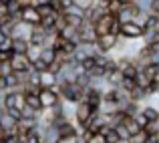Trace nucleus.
<instances>
[{
    "instance_id": "nucleus-1",
    "label": "nucleus",
    "mask_w": 159,
    "mask_h": 143,
    "mask_svg": "<svg viewBox=\"0 0 159 143\" xmlns=\"http://www.w3.org/2000/svg\"><path fill=\"white\" fill-rule=\"evenodd\" d=\"M119 28H121V22L117 20V14H111V12H105L95 22V30H97L99 36H103V35H117L119 36Z\"/></svg>"
},
{
    "instance_id": "nucleus-2",
    "label": "nucleus",
    "mask_w": 159,
    "mask_h": 143,
    "mask_svg": "<svg viewBox=\"0 0 159 143\" xmlns=\"http://www.w3.org/2000/svg\"><path fill=\"white\" fill-rule=\"evenodd\" d=\"M143 14V12L139 10V6H137L135 2H127L121 6V10L117 12V20H119L121 24L125 22H137V18Z\"/></svg>"
},
{
    "instance_id": "nucleus-3",
    "label": "nucleus",
    "mask_w": 159,
    "mask_h": 143,
    "mask_svg": "<svg viewBox=\"0 0 159 143\" xmlns=\"http://www.w3.org/2000/svg\"><path fill=\"white\" fill-rule=\"evenodd\" d=\"M143 35H145L143 26L137 24V22H125V24H121V28H119V36L123 40H141Z\"/></svg>"
},
{
    "instance_id": "nucleus-4",
    "label": "nucleus",
    "mask_w": 159,
    "mask_h": 143,
    "mask_svg": "<svg viewBox=\"0 0 159 143\" xmlns=\"http://www.w3.org/2000/svg\"><path fill=\"white\" fill-rule=\"evenodd\" d=\"M95 113H97V111H95L87 101H81V103H77V109H75V119H77V123L85 129L87 123L91 121V117H93Z\"/></svg>"
},
{
    "instance_id": "nucleus-5",
    "label": "nucleus",
    "mask_w": 159,
    "mask_h": 143,
    "mask_svg": "<svg viewBox=\"0 0 159 143\" xmlns=\"http://www.w3.org/2000/svg\"><path fill=\"white\" fill-rule=\"evenodd\" d=\"M119 40H121V36H117V35H103V36L97 39V44H95V47H97L99 53L109 54V53H113V50H117Z\"/></svg>"
},
{
    "instance_id": "nucleus-6",
    "label": "nucleus",
    "mask_w": 159,
    "mask_h": 143,
    "mask_svg": "<svg viewBox=\"0 0 159 143\" xmlns=\"http://www.w3.org/2000/svg\"><path fill=\"white\" fill-rule=\"evenodd\" d=\"M97 30H95V24L91 22H83L81 28H79V44H97Z\"/></svg>"
},
{
    "instance_id": "nucleus-7",
    "label": "nucleus",
    "mask_w": 159,
    "mask_h": 143,
    "mask_svg": "<svg viewBox=\"0 0 159 143\" xmlns=\"http://www.w3.org/2000/svg\"><path fill=\"white\" fill-rule=\"evenodd\" d=\"M39 99L43 109H52L61 105V95H58L57 89H40L39 91Z\"/></svg>"
},
{
    "instance_id": "nucleus-8",
    "label": "nucleus",
    "mask_w": 159,
    "mask_h": 143,
    "mask_svg": "<svg viewBox=\"0 0 159 143\" xmlns=\"http://www.w3.org/2000/svg\"><path fill=\"white\" fill-rule=\"evenodd\" d=\"M40 14H39V8L32 6V4H26V6L22 8V12H20V22L28 24V26H40Z\"/></svg>"
},
{
    "instance_id": "nucleus-9",
    "label": "nucleus",
    "mask_w": 159,
    "mask_h": 143,
    "mask_svg": "<svg viewBox=\"0 0 159 143\" xmlns=\"http://www.w3.org/2000/svg\"><path fill=\"white\" fill-rule=\"evenodd\" d=\"M10 67H12V73H18V75H24V73L32 71V62L26 54H12Z\"/></svg>"
},
{
    "instance_id": "nucleus-10",
    "label": "nucleus",
    "mask_w": 159,
    "mask_h": 143,
    "mask_svg": "<svg viewBox=\"0 0 159 143\" xmlns=\"http://www.w3.org/2000/svg\"><path fill=\"white\" fill-rule=\"evenodd\" d=\"M24 107V93L22 91H6L4 93V109H22Z\"/></svg>"
},
{
    "instance_id": "nucleus-11",
    "label": "nucleus",
    "mask_w": 159,
    "mask_h": 143,
    "mask_svg": "<svg viewBox=\"0 0 159 143\" xmlns=\"http://www.w3.org/2000/svg\"><path fill=\"white\" fill-rule=\"evenodd\" d=\"M83 101H87V103L99 113V107H101V103H103V93H99V91L93 89V87H87L85 95H83Z\"/></svg>"
},
{
    "instance_id": "nucleus-12",
    "label": "nucleus",
    "mask_w": 159,
    "mask_h": 143,
    "mask_svg": "<svg viewBox=\"0 0 159 143\" xmlns=\"http://www.w3.org/2000/svg\"><path fill=\"white\" fill-rule=\"evenodd\" d=\"M28 43H30L32 47L44 48V47H47V32H44L40 26H34V28H32V32H30V39H28Z\"/></svg>"
},
{
    "instance_id": "nucleus-13",
    "label": "nucleus",
    "mask_w": 159,
    "mask_h": 143,
    "mask_svg": "<svg viewBox=\"0 0 159 143\" xmlns=\"http://www.w3.org/2000/svg\"><path fill=\"white\" fill-rule=\"evenodd\" d=\"M28 48H30V43L28 40H24V39H12V54H26L28 53Z\"/></svg>"
},
{
    "instance_id": "nucleus-14",
    "label": "nucleus",
    "mask_w": 159,
    "mask_h": 143,
    "mask_svg": "<svg viewBox=\"0 0 159 143\" xmlns=\"http://www.w3.org/2000/svg\"><path fill=\"white\" fill-rule=\"evenodd\" d=\"M105 79H107V83L113 87V89H119L125 77H123V73H121L119 69H113V71H109V73H107V77H105Z\"/></svg>"
},
{
    "instance_id": "nucleus-15",
    "label": "nucleus",
    "mask_w": 159,
    "mask_h": 143,
    "mask_svg": "<svg viewBox=\"0 0 159 143\" xmlns=\"http://www.w3.org/2000/svg\"><path fill=\"white\" fill-rule=\"evenodd\" d=\"M40 89H54L57 87V75H52L51 71L40 73Z\"/></svg>"
},
{
    "instance_id": "nucleus-16",
    "label": "nucleus",
    "mask_w": 159,
    "mask_h": 143,
    "mask_svg": "<svg viewBox=\"0 0 159 143\" xmlns=\"http://www.w3.org/2000/svg\"><path fill=\"white\" fill-rule=\"evenodd\" d=\"M139 73L143 75V77L147 79L149 83H155V81H157V77H159V65H153V62H151V65H147L145 69H141Z\"/></svg>"
},
{
    "instance_id": "nucleus-17",
    "label": "nucleus",
    "mask_w": 159,
    "mask_h": 143,
    "mask_svg": "<svg viewBox=\"0 0 159 143\" xmlns=\"http://www.w3.org/2000/svg\"><path fill=\"white\" fill-rule=\"evenodd\" d=\"M79 65H81L83 73H85V75H89L91 71H93L95 67H97V54H91V57H85L81 62H79Z\"/></svg>"
},
{
    "instance_id": "nucleus-18",
    "label": "nucleus",
    "mask_w": 159,
    "mask_h": 143,
    "mask_svg": "<svg viewBox=\"0 0 159 143\" xmlns=\"http://www.w3.org/2000/svg\"><path fill=\"white\" fill-rule=\"evenodd\" d=\"M57 50H54L52 47H44L43 50H40V58H43L44 62H47V65H52L54 61H57Z\"/></svg>"
},
{
    "instance_id": "nucleus-19",
    "label": "nucleus",
    "mask_w": 159,
    "mask_h": 143,
    "mask_svg": "<svg viewBox=\"0 0 159 143\" xmlns=\"http://www.w3.org/2000/svg\"><path fill=\"white\" fill-rule=\"evenodd\" d=\"M24 105H28L30 109H34L36 113L43 111V105H40L39 95H24Z\"/></svg>"
},
{
    "instance_id": "nucleus-20",
    "label": "nucleus",
    "mask_w": 159,
    "mask_h": 143,
    "mask_svg": "<svg viewBox=\"0 0 159 143\" xmlns=\"http://www.w3.org/2000/svg\"><path fill=\"white\" fill-rule=\"evenodd\" d=\"M149 139H151V137H149V133L145 131V129H141L139 133H135V135L129 137L127 143H149Z\"/></svg>"
},
{
    "instance_id": "nucleus-21",
    "label": "nucleus",
    "mask_w": 159,
    "mask_h": 143,
    "mask_svg": "<svg viewBox=\"0 0 159 143\" xmlns=\"http://www.w3.org/2000/svg\"><path fill=\"white\" fill-rule=\"evenodd\" d=\"M95 4H97V0H73V6L83 10V12H89Z\"/></svg>"
},
{
    "instance_id": "nucleus-22",
    "label": "nucleus",
    "mask_w": 159,
    "mask_h": 143,
    "mask_svg": "<svg viewBox=\"0 0 159 143\" xmlns=\"http://www.w3.org/2000/svg\"><path fill=\"white\" fill-rule=\"evenodd\" d=\"M141 113L147 117V121H153V119H157V117H159V109L157 107H151V105H143V107H141Z\"/></svg>"
},
{
    "instance_id": "nucleus-23",
    "label": "nucleus",
    "mask_w": 159,
    "mask_h": 143,
    "mask_svg": "<svg viewBox=\"0 0 159 143\" xmlns=\"http://www.w3.org/2000/svg\"><path fill=\"white\" fill-rule=\"evenodd\" d=\"M145 131L149 133V137H159V117L153 121H149L147 127H145Z\"/></svg>"
},
{
    "instance_id": "nucleus-24",
    "label": "nucleus",
    "mask_w": 159,
    "mask_h": 143,
    "mask_svg": "<svg viewBox=\"0 0 159 143\" xmlns=\"http://www.w3.org/2000/svg\"><path fill=\"white\" fill-rule=\"evenodd\" d=\"M121 6H123L121 0H107V2H105V10L111 12V14H117V12L121 10Z\"/></svg>"
},
{
    "instance_id": "nucleus-25",
    "label": "nucleus",
    "mask_w": 159,
    "mask_h": 143,
    "mask_svg": "<svg viewBox=\"0 0 159 143\" xmlns=\"http://www.w3.org/2000/svg\"><path fill=\"white\" fill-rule=\"evenodd\" d=\"M57 143H85V139H83L79 133H75V135H62V137H58Z\"/></svg>"
},
{
    "instance_id": "nucleus-26",
    "label": "nucleus",
    "mask_w": 159,
    "mask_h": 143,
    "mask_svg": "<svg viewBox=\"0 0 159 143\" xmlns=\"http://www.w3.org/2000/svg\"><path fill=\"white\" fill-rule=\"evenodd\" d=\"M32 71H34V73H47L48 71V65L47 62L43 61V58H36V61H32Z\"/></svg>"
},
{
    "instance_id": "nucleus-27",
    "label": "nucleus",
    "mask_w": 159,
    "mask_h": 143,
    "mask_svg": "<svg viewBox=\"0 0 159 143\" xmlns=\"http://www.w3.org/2000/svg\"><path fill=\"white\" fill-rule=\"evenodd\" d=\"M133 119L137 121V125H139L141 129H145V127H147V123H149V121H147V117H145L143 113H141V109H139V113H135V115H133Z\"/></svg>"
},
{
    "instance_id": "nucleus-28",
    "label": "nucleus",
    "mask_w": 159,
    "mask_h": 143,
    "mask_svg": "<svg viewBox=\"0 0 159 143\" xmlns=\"http://www.w3.org/2000/svg\"><path fill=\"white\" fill-rule=\"evenodd\" d=\"M40 50H43L40 47H32V44H30V48H28V53H26V57L30 58V62L36 61V58H40Z\"/></svg>"
},
{
    "instance_id": "nucleus-29",
    "label": "nucleus",
    "mask_w": 159,
    "mask_h": 143,
    "mask_svg": "<svg viewBox=\"0 0 159 143\" xmlns=\"http://www.w3.org/2000/svg\"><path fill=\"white\" fill-rule=\"evenodd\" d=\"M20 141H22V135L16 131V133H8V135L4 137L2 143H20Z\"/></svg>"
},
{
    "instance_id": "nucleus-30",
    "label": "nucleus",
    "mask_w": 159,
    "mask_h": 143,
    "mask_svg": "<svg viewBox=\"0 0 159 143\" xmlns=\"http://www.w3.org/2000/svg\"><path fill=\"white\" fill-rule=\"evenodd\" d=\"M115 131L119 133V137H121V141H127L129 139V133H127V129L123 127V123H119V125H115Z\"/></svg>"
},
{
    "instance_id": "nucleus-31",
    "label": "nucleus",
    "mask_w": 159,
    "mask_h": 143,
    "mask_svg": "<svg viewBox=\"0 0 159 143\" xmlns=\"http://www.w3.org/2000/svg\"><path fill=\"white\" fill-rule=\"evenodd\" d=\"M8 18H10V12H8V4H2V2H0V20H2V22H6Z\"/></svg>"
},
{
    "instance_id": "nucleus-32",
    "label": "nucleus",
    "mask_w": 159,
    "mask_h": 143,
    "mask_svg": "<svg viewBox=\"0 0 159 143\" xmlns=\"http://www.w3.org/2000/svg\"><path fill=\"white\" fill-rule=\"evenodd\" d=\"M149 14L159 16V0H151V4H149Z\"/></svg>"
},
{
    "instance_id": "nucleus-33",
    "label": "nucleus",
    "mask_w": 159,
    "mask_h": 143,
    "mask_svg": "<svg viewBox=\"0 0 159 143\" xmlns=\"http://www.w3.org/2000/svg\"><path fill=\"white\" fill-rule=\"evenodd\" d=\"M10 58H12L10 50H0V65H2V62H10Z\"/></svg>"
},
{
    "instance_id": "nucleus-34",
    "label": "nucleus",
    "mask_w": 159,
    "mask_h": 143,
    "mask_svg": "<svg viewBox=\"0 0 159 143\" xmlns=\"http://www.w3.org/2000/svg\"><path fill=\"white\" fill-rule=\"evenodd\" d=\"M6 91H8V89H6V79L0 75V93H6Z\"/></svg>"
},
{
    "instance_id": "nucleus-35",
    "label": "nucleus",
    "mask_w": 159,
    "mask_h": 143,
    "mask_svg": "<svg viewBox=\"0 0 159 143\" xmlns=\"http://www.w3.org/2000/svg\"><path fill=\"white\" fill-rule=\"evenodd\" d=\"M6 135H8V133H6V131H4V129H2V127H0V143H2V141H4V137H6Z\"/></svg>"
},
{
    "instance_id": "nucleus-36",
    "label": "nucleus",
    "mask_w": 159,
    "mask_h": 143,
    "mask_svg": "<svg viewBox=\"0 0 159 143\" xmlns=\"http://www.w3.org/2000/svg\"><path fill=\"white\" fill-rule=\"evenodd\" d=\"M121 2H123V4H127V2H131V0H121Z\"/></svg>"
},
{
    "instance_id": "nucleus-37",
    "label": "nucleus",
    "mask_w": 159,
    "mask_h": 143,
    "mask_svg": "<svg viewBox=\"0 0 159 143\" xmlns=\"http://www.w3.org/2000/svg\"><path fill=\"white\" fill-rule=\"evenodd\" d=\"M99 2H107V0H99Z\"/></svg>"
},
{
    "instance_id": "nucleus-38",
    "label": "nucleus",
    "mask_w": 159,
    "mask_h": 143,
    "mask_svg": "<svg viewBox=\"0 0 159 143\" xmlns=\"http://www.w3.org/2000/svg\"><path fill=\"white\" fill-rule=\"evenodd\" d=\"M119 143H127V141H119Z\"/></svg>"
},
{
    "instance_id": "nucleus-39",
    "label": "nucleus",
    "mask_w": 159,
    "mask_h": 143,
    "mask_svg": "<svg viewBox=\"0 0 159 143\" xmlns=\"http://www.w3.org/2000/svg\"><path fill=\"white\" fill-rule=\"evenodd\" d=\"M20 143H24V139H22V141H20Z\"/></svg>"
},
{
    "instance_id": "nucleus-40",
    "label": "nucleus",
    "mask_w": 159,
    "mask_h": 143,
    "mask_svg": "<svg viewBox=\"0 0 159 143\" xmlns=\"http://www.w3.org/2000/svg\"><path fill=\"white\" fill-rule=\"evenodd\" d=\"M51 2H52V0H51Z\"/></svg>"
}]
</instances>
